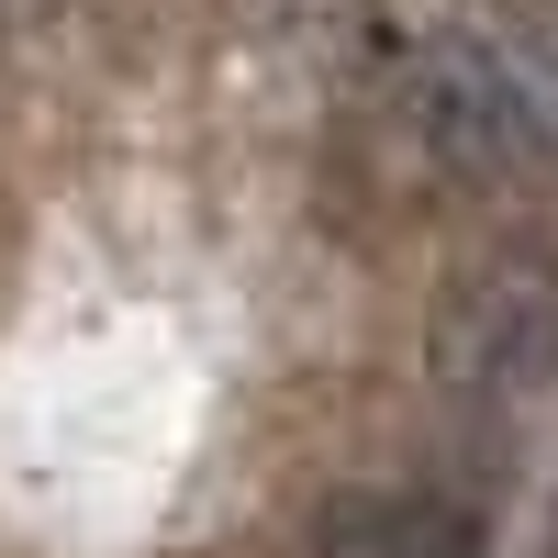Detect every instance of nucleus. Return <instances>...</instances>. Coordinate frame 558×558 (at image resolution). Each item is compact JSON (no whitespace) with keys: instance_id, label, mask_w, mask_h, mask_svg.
I'll list each match as a JSON object with an SVG mask.
<instances>
[{"instance_id":"nucleus-3","label":"nucleus","mask_w":558,"mask_h":558,"mask_svg":"<svg viewBox=\"0 0 558 558\" xmlns=\"http://www.w3.org/2000/svg\"><path fill=\"white\" fill-rule=\"evenodd\" d=\"M313 558H481V525L436 492H357L313 525Z\"/></svg>"},{"instance_id":"nucleus-2","label":"nucleus","mask_w":558,"mask_h":558,"mask_svg":"<svg viewBox=\"0 0 558 558\" xmlns=\"http://www.w3.org/2000/svg\"><path fill=\"white\" fill-rule=\"evenodd\" d=\"M425 134H436V157L458 179H514L536 157V123H525L514 78H502L492 57H436L425 68Z\"/></svg>"},{"instance_id":"nucleus-1","label":"nucleus","mask_w":558,"mask_h":558,"mask_svg":"<svg viewBox=\"0 0 558 558\" xmlns=\"http://www.w3.org/2000/svg\"><path fill=\"white\" fill-rule=\"evenodd\" d=\"M436 380L458 402H536L558 380V257L547 246H481L436 291Z\"/></svg>"}]
</instances>
